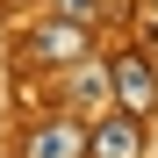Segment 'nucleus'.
<instances>
[{"label":"nucleus","mask_w":158,"mask_h":158,"mask_svg":"<svg viewBox=\"0 0 158 158\" xmlns=\"http://www.w3.org/2000/svg\"><path fill=\"white\" fill-rule=\"evenodd\" d=\"M22 158H86V122L79 115H43L22 129Z\"/></svg>","instance_id":"3"},{"label":"nucleus","mask_w":158,"mask_h":158,"mask_svg":"<svg viewBox=\"0 0 158 158\" xmlns=\"http://www.w3.org/2000/svg\"><path fill=\"white\" fill-rule=\"evenodd\" d=\"M108 108L151 122V108H158V65H151V50H115L108 58Z\"/></svg>","instance_id":"2"},{"label":"nucleus","mask_w":158,"mask_h":158,"mask_svg":"<svg viewBox=\"0 0 158 158\" xmlns=\"http://www.w3.org/2000/svg\"><path fill=\"white\" fill-rule=\"evenodd\" d=\"M50 15L79 22V29H101V22H108V0H50Z\"/></svg>","instance_id":"6"},{"label":"nucleus","mask_w":158,"mask_h":158,"mask_svg":"<svg viewBox=\"0 0 158 158\" xmlns=\"http://www.w3.org/2000/svg\"><path fill=\"white\" fill-rule=\"evenodd\" d=\"M94 50V29H79V22H58V15H43L22 29V65H36V72H65L79 65Z\"/></svg>","instance_id":"1"},{"label":"nucleus","mask_w":158,"mask_h":158,"mask_svg":"<svg viewBox=\"0 0 158 158\" xmlns=\"http://www.w3.org/2000/svg\"><path fill=\"white\" fill-rule=\"evenodd\" d=\"M86 158H144V122L137 115H94L86 122Z\"/></svg>","instance_id":"5"},{"label":"nucleus","mask_w":158,"mask_h":158,"mask_svg":"<svg viewBox=\"0 0 158 158\" xmlns=\"http://www.w3.org/2000/svg\"><path fill=\"white\" fill-rule=\"evenodd\" d=\"M65 115H79V122L108 115V58H79V65H65Z\"/></svg>","instance_id":"4"}]
</instances>
